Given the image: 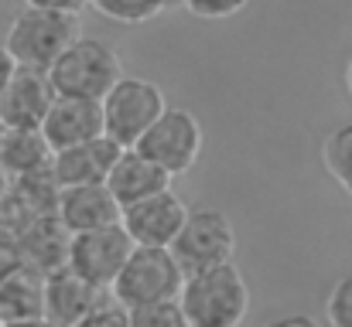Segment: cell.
<instances>
[{
  "instance_id": "cell-8",
  "label": "cell",
  "mask_w": 352,
  "mask_h": 327,
  "mask_svg": "<svg viewBox=\"0 0 352 327\" xmlns=\"http://www.w3.org/2000/svg\"><path fill=\"white\" fill-rule=\"evenodd\" d=\"M130 249H133V239L126 235V228L120 221L86 228V232H72L69 245H65V266L76 269L93 287L110 290L117 273L126 263V256H130Z\"/></svg>"
},
{
  "instance_id": "cell-4",
  "label": "cell",
  "mask_w": 352,
  "mask_h": 327,
  "mask_svg": "<svg viewBox=\"0 0 352 327\" xmlns=\"http://www.w3.org/2000/svg\"><path fill=\"white\" fill-rule=\"evenodd\" d=\"M182 280H185V273L168 245H133L123 269L113 280V287H110V293L130 311L140 304L178 297Z\"/></svg>"
},
{
  "instance_id": "cell-25",
  "label": "cell",
  "mask_w": 352,
  "mask_h": 327,
  "mask_svg": "<svg viewBox=\"0 0 352 327\" xmlns=\"http://www.w3.org/2000/svg\"><path fill=\"white\" fill-rule=\"evenodd\" d=\"M14 266H17V256L7 249V242H0V280H3V276H7Z\"/></svg>"
},
{
  "instance_id": "cell-24",
  "label": "cell",
  "mask_w": 352,
  "mask_h": 327,
  "mask_svg": "<svg viewBox=\"0 0 352 327\" xmlns=\"http://www.w3.org/2000/svg\"><path fill=\"white\" fill-rule=\"evenodd\" d=\"M14 69H17V62L10 58V51L0 45V93H3V86H7V79L14 75Z\"/></svg>"
},
{
  "instance_id": "cell-14",
  "label": "cell",
  "mask_w": 352,
  "mask_h": 327,
  "mask_svg": "<svg viewBox=\"0 0 352 327\" xmlns=\"http://www.w3.org/2000/svg\"><path fill=\"white\" fill-rule=\"evenodd\" d=\"M120 212L123 208L113 198V191L107 188V181L58 188L55 215H58V225L69 235L72 232H86V228H100V225H113V221H120Z\"/></svg>"
},
{
  "instance_id": "cell-21",
  "label": "cell",
  "mask_w": 352,
  "mask_h": 327,
  "mask_svg": "<svg viewBox=\"0 0 352 327\" xmlns=\"http://www.w3.org/2000/svg\"><path fill=\"white\" fill-rule=\"evenodd\" d=\"M329 321L336 327H352V273L342 276L329 293Z\"/></svg>"
},
{
  "instance_id": "cell-18",
  "label": "cell",
  "mask_w": 352,
  "mask_h": 327,
  "mask_svg": "<svg viewBox=\"0 0 352 327\" xmlns=\"http://www.w3.org/2000/svg\"><path fill=\"white\" fill-rule=\"evenodd\" d=\"M322 164H325L329 178L346 195H352V123L336 126L325 136V143H322Z\"/></svg>"
},
{
  "instance_id": "cell-23",
  "label": "cell",
  "mask_w": 352,
  "mask_h": 327,
  "mask_svg": "<svg viewBox=\"0 0 352 327\" xmlns=\"http://www.w3.org/2000/svg\"><path fill=\"white\" fill-rule=\"evenodd\" d=\"M31 7H48V10H65V14H79L82 7H89V0H24Z\"/></svg>"
},
{
  "instance_id": "cell-26",
  "label": "cell",
  "mask_w": 352,
  "mask_h": 327,
  "mask_svg": "<svg viewBox=\"0 0 352 327\" xmlns=\"http://www.w3.org/2000/svg\"><path fill=\"white\" fill-rule=\"evenodd\" d=\"M7 191H10V178H7V171L0 167V198H3Z\"/></svg>"
},
{
  "instance_id": "cell-29",
  "label": "cell",
  "mask_w": 352,
  "mask_h": 327,
  "mask_svg": "<svg viewBox=\"0 0 352 327\" xmlns=\"http://www.w3.org/2000/svg\"><path fill=\"white\" fill-rule=\"evenodd\" d=\"M3 130H7V126H3V123H0V136H3Z\"/></svg>"
},
{
  "instance_id": "cell-17",
  "label": "cell",
  "mask_w": 352,
  "mask_h": 327,
  "mask_svg": "<svg viewBox=\"0 0 352 327\" xmlns=\"http://www.w3.org/2000/svg\"><path fill=\"white\" fill-rule=\"evenodd\" d=\"M41 283L31 269L14 266L0 280V324L10 321H41Z\"/></svg>"
},
{
  "instance_id": "cell-19",
  "label": "cell",
  "mask_w": 352,
  "mask_h": 327,
  "mask_svg": "<svg viewBox=\"0 0 352 327\" xmlns=\"http://www.w3.org/2000/svg\"><path fill=\"white\" fill-rule=\"evenodd\" d=\"M89 7L117 24H147L164 10L161 0H89Z\"/></svg>"
},
{
  "instance_id": "cell-15",
  "label": "cell",
  "mask_w": 352,
  "mask_h": 327,
  "mask_svg": "<svg viewBox=\"0 0 352 327\" xmlns=\"http://www.w3.org/2000/svg\"><path fill=\"white\" fill-rule=\"evenodd\" d=\"M52 143L45 140L41 126H7L0 136V167L10 181H38L48 178L52 167Z\"/></svg>"
},
{
  "instance_id": "cell-10",
  "label": "cell",
  "mask_w": 352,
  "mask_h": 327,
  "mask_svg": "<svg viewBox=\"0 0 352 327\" xmlns=\"http://www.w3.org/2000/svg\"><path fill=\"white\" fill-rule=\"evenodd\" d=\"M117 140H110L107 133L93 136V140H82V143H72V147H62L52 154V167H48V178L55 188H72V184H100L107 181L113 160L120 157Z\"/></svg>"
},
{
  "instance_id": "cell-28",
  "label": "cell",
  "mask_w": 352,
  "mask_h": 327,
  "mask_svg": "<svg viewBox=\"0 0 352 327\" xmlns=\"http://www.w3.org/2000/svg\"><path fill=\"white\" fill-rule=\"evenodd\" d=\"M161 3H164V7H168V3H178V0H161Z\"/></svg>"
},
{
  "instance_id": "cell-11",
  "label": "cell",
  "mask_w": 352,
  "mask_h": 327,
  "mask_svg": "<svg viewBox=\"0 0 352 327\" xmlns=\"http://www.w3.org/2000/svg\"><path fill=\"white\" fill-rule=\"evenodd\" d=\"M55 99V86L45 69L17 65L0 93V123L3 126H41Z\"/></svg>"
},
{
  "instance_id": "cell-13",
  "label": "cell",
  "mask_w": 352,
  "mask_h": 327,
  "mask_svg": "<svg viewBox=\"0 0 352 327\" xmlns=\"http://www.w3.org/2000/svg\"><path fill=\"white\" fill-rule=\"evenodd\" d=\"M41 133L52 143V150L93 140L103 133V106L100 99H79V96H58L41 119Z\"/></svg>"
},
{
  "instance_id": "cell-2",
  "label": "cell",
  "mask_w": 352,
  "mask_h": 327,
  "mask_svg": "<svg viewBox=\"0 0 352 327\" xmlns=\"http://www.w3.org/2000/svg\"><path fill=\"white\" fill-rule=\"evenodd\" d=\"M79 38V14H65V10H48V7H31L24 3V10L10 21L3 48L10 51V58L17 65L28 69H52V62Z\"/></svg>"
},
{
  "instance_id": "cell-27",
  "label": "cell",
  "mask_w": 352,
  "mask_h": 327,
  "mask_svg": "<svg viewBox=\"0 0 352 327\" xmlns=\"http://www.w3.org/2000/svg\"><path fill=\"white\" fill-rule=\"evenodd\" d=\"M346 89H349V96H352V58H349V69H346Z\"/></svg>"
},
{
  "instance_id": "cell-9",
  "label": "cell",
  "mask_w": 352,
  "mask_h": 327,
  "mask_svg": "<svg viewBox=\"0 0 352 327\" xmlns=\"http://www.w3.org/2000/svg\"><path fill=\"white\" fill-rule=\"evenodd\" d=\"M185 215H188L185 202L171 188H164L157 195H147L140 202L123 205L120 225L126 228L133 245H171V239L178 235Z\"/></svg>"
},
{
  "instance_id": "cell-1",
  "label": "cell",
  "mask_w": 352,
  "mask_h": 327,
  "mask_svg": "<svg viewBox=\"0 0 352 327\" xmlns=\"http://www.w3.org/2000/svg\"><path fill=\"white\" fill-rule=\"evenodd\" d=\"M178 304L188 327H233L250 311V287L233 263L185 273Z\"/></svg>"
},
{
  "instance_id": "cell-16",
  "label": "cell",
  "mask_w": 352,
  "mask_h": 327,
  "mask_svg": "<svg viewBox=\"0 0 352 327\" xmlns=\"http://www.w3.org/2000/svg\"><path fill=\"white\" fill-rule=\"evenodd\" d=\"M171 181L175 178L164 167H157L147 154H140L137 147H123L120 157L113 160V167H110V174H107V188L113 191L120 208L130 205V202H140L147 195H157V191L171 188Z\"/></svg>"
},
{
  "instance_id": "cell-7",
  "label": "cell",
  "mask_w": 352,
  "mask_h": 327,
  "mask_svg": "<svg viewBox=\"0 0 352 327\" xmlns=\"http://www.w3.org/2000/svg\"><path fill=\"white\" fill-rule=\"evenodd\" d=\"M171 256L178 259L182 273H195L206 266H219V263H233L236 252V232L230 218L212 208H195L188 212L178 235L171 239Z\"/></svg>"
},
{
  "instance_id": "cell-5",
  "label": "cell",
  "mask_w": 352,
  "mask_h": 327,
  "mask_svg": "<svg viewBox=\"0 0 352 327\" xmlns=\"http://www.w3.org/2000/svg\"><path fill=\"white\" fill-rule=\"evenodd\" d=\"M202 123L195 112L178 106H164L161 116L144 130V136L133 143L140 154H147L157 167H164L171 178L178 174H188L199 157H202Z\"/></svg>"
},
{
  "instance_id": "cell-12",
  "label": "cell",
  "mask_w": 352,
  "mask_h": 327,
  "mask_svg": "<svg viewBox=\"0 0 352 327\" xmlns=\"http://www.w3.org/2000/svg\"><path fill=\"white\" fill-rule=\"evenodd\" d=\"M103 293L107 290L93 287L76 269L58 266L41 283V321H52V324H82L86 314H89V307Z\"/></svg>"
},
{
  "instance_id": "cell-22",
  "label": "cell",
  "mask_w": 352,
  "mask_h": 327,
  "mask_svg": "<svg viewBox=\"0 0 352 327\" xmlns=\"http://www.w3.org/2000/svg\"><path fill=\"white\" fill-rule=\"evenodd\" d=\"M178 3H185V10L195 14V17H206V21H226V17L239 14L250 0H178Z\"/></svg>"
},
{
  "instance_id": "cell-6",
  "label": "cell",
  "mask_w": 352,
  "mask_h": 327,
  "mask_svg": "<svg viewBox=\"0 0 352 327\" xmlns=\"http://www.w3.org/2000/svg\"><path fill=\"white\" fill-rule=\"evenodd\" d=\"M100 106H103V133L117 140L120 147H133L168 103L154 82L120 75L113 89L100 99Z\"/></svg>"
},
{
  "instance_id": "cell-20",
  "label": "cell",
  "mask_w": 352,
  "mask_h": 327,
  "mask_svg": "<svg viewBox=\"0 0 352 327\" xmlns=\"http://www.w3.org/2000/svg\"><path fill=\"white\" fill-rule=\"evenodd\" d=\"M126 314H130V324H137V327H182L185 324V314H182L178 297L140 304V307H130Z\"/></svg>"
},
{
  "instance_id": "cell-3",
  "label": "cell",
  "mask_w": 352,
  "mask_h": 327,
  "mask_svg": "<svg viewBox=\"0 0 352 327\" xmlns=\"http://www.w3.org/2000/svg\"><path fill=\"white\" fill-rule=\"evenodd\" d=\"M123 75L120 55L100 38H76L48 69V79L58 96H79V99H103L113 82Z\"/></svg>"
}]
</instances>
